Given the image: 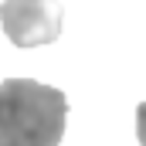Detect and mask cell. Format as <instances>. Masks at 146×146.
<instances>
[{"mask_svg":"<svg viewBox=\"0 0 146 146\" xmlns=\"http://www.w3.org/2000/svg\"><path fill=\"white\" fill-rule=\"evenodd\" d=\"M65 115V92L34 78L0 82V146H58Z\"/></svg>","mask_w":146,"mask_h":146,"instance_id":"cell-1","label":"cell"},{"mask_svg":"<svg viewBox=\"0 0 146 146\" xmlns=\"http://www.w3.org/2000/svg\"><path fill=\"white\" fill-rule=\"evenodd\" d=\"M0 21H3V34L17 48L51 44L61 34V7H58V0H3Z\"/></svg>","mask_w":146,"mask_h":146,"instance_id":"cell-2","label":"cell"},{"mask_svg":"<svg viewBox=\"0 0 146 146\" xmlns=\"http://www.w3.org/2000/svg\"><path fill=\"white\" fill-rule=\"evenodd\" d=\"M136 136L146 146V102H139V109H136Z\"/></svg>","mask_w":146,"mask_h":146,"instance_id":"cell-3","label":"cell"},{"mask_svg":"<svg viewBox=\"0 0 146 146\" xmlns=\"http://www.w3.org/2000/svg\"><path fill=\"white\" fill-rule=\"evenodd\" d=\"M0 7H3V0H0Z\"/></svg>","mask_w":146,"mask_h":146,"instance_id":"cell-4","label":"cell"}]
</instances>
